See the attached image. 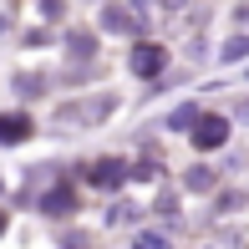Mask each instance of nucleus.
<instances>
[{"label": "nucleus", "mask_w": 249, "mask_h": 249, "mask_svg": "<svg viewBox=\"0 0 249 249\" xmlns=\"http://www.w3.org/2000/svg\"><path fill=\"white\" fill-rule=\"evenodd\" d=\"M224 138H229V122H224V117H198V127H194L198 148H219Z\"/></svg>", "instance_id": "1"}, {"label": "nucleus", "mask_w": 249, "mask_h": 249, "mask_svg": "<svg viewBox=\"0 0 249 249\" xmlns=\"http://www.w3.org/2000/svg\"><path fill=\"white\" fill-rule=\"evenodd\" d=\"M163 61H168L163 46H138V51H132V71H138V76H158Z\"/></svg>", "instance_id": "2"}, {"label": "nucleus", "mask_w": 249, "mask_h": 249, "mask_svg": "<svg viewBox=\"0 0 249 249\" xmlns=\"http://www.w3.org/2000/svg\"><path fill=\"white\" fill-rule=\"evenodd\" d=\"M31 132V122L20 117V112H5V117H0V142H20Z\"/></svg>", "instance_id": "3"}]
</instances>
